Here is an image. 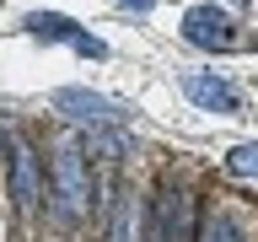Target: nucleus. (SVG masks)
I'll return each mask as SVG.
<instances>
[{
	"label": "nucleus",
	"instance_id": "obj_1",
	"mask_svg": "<svg viewBox=\"0 0 258 242\" xmlns=\"http://www.w3.org/2000/svg\"><path fill=\"white\" fill-rule=\"evenodd\" d=\"M48 167H54V199H59V221H81V215H86V205H92V167H86V145H81L76 135L54 140V156H48Z\"/></svg>",
	"mask_w": 258,
	"mask_h": 242
},
{
	"label": "nucleus",
	"instance_id": "obj_2",
	"mask_svg": "<svg viewBox=\"0 0 258 242\" xmlns=\"http://www.w3.org/2000/svg\"><path fill=\"white\" fill-rule=\"evenodd\" d=\"M54 113H64V118H76V124H86V129H113L124 118V108H118L113 97L86 92V86H59V92H54Z\"/></svg>",
	"mask_w": 258,
	"mask_h": 242
},
{
	"label": "nucleus",
	"instance_id": "obj_3",
	"mask_svg": "<svg viewBox=\"0 0 258 242\" xmlns=\"http://www.w3.org/2000/svg\"><path fill=\"white\" fill-rule=\"evenodd\" d=\"M151 242H194V205L188 194H161L151 210Z\"/></svg>",
	"mask_w": 258,
	"mask_h": 242
},
{
	"label": "nucleus",
	"instance_id": "obj_4",
	"mask_svg": "<svg viewBox=\"0 0 258 242\" xmlns=\"http://www.w3.org/2000/svg\"><path fill=\"white\" fill-rule=\"evenodd\" d=\"M27 32H38V38H48V43H70V48H81L86 59H102V54H108L92 32H81L76 22L59 16V11H32V16H27Z\"/></svg>",
	"mask_w": 258,
	"mask_h": 242
},
{
	"label": "nucleus",
	"instance_id": "obj_5",
	"mask_svg": "<svg viewBox=\"0 0 258 242\" xmlns=\"http://www.w3.org/2000/svg\"><path fill=\"white\" fill-rule=\"evenodd\" d=\"M183 38H188L194 48H231V43H237L231 22H226L215 6H194V11L183 16Z\"/></svg>",
	"mask_w": 258,
	"mask_h": 242
},
{
	"label": "nucleus",
	"instance_id": "obj_6",
	"mask_svg": "<svg viewBox=\"0 0 258 242\" xmlns=\"http://www.w3.org/2000/svg\"><path fill=\"white\" fill-rule=\"evenodd\" d=\"M11 189H16V205H22V210H32L38 194H43V172H38V156H32L27 140L11 145Z\"/></svg>",
	"mask_w": 258,
	"mask_h": 242
},
{
	"label": "nucleus",
	"instance_id": "obj_7",
	"mask_svg": "<svg viewBox=\"0 0 258 242\" xmlns=\"http://www.w3.org/2000/svg\"><path fill=\"white\" fill-rule=\"evenodd\" d=\"M183 92H188V102H199V108H215V113H231L237 108V86L221 76H183Z\"/></svg>",
	"mask_w": 258,
	"mask_h": 242
},
{
	"label": "nucleus",
	"instance_id": "obj_8",
	"mask_svg": "<svg viewBox=\"0 0 258 242\" xmlns=\"http://www.w3.org/2000/svg\"><path fill=\"white\" fill-rule=\"evenodd\" d=\"M108 242H140V215H135V199H118L113 205V226H108Z\"/></svg>",
	"mask_w": 258,
	"mask_h": 242
},
{
	"label": "nucleus",
	"instance_id": "obj_9",
	"mask_svg": "<svg viewBox=\"0 0 258 242\" xmlns=\"http://www.w3.org/2000/svg\"><path fill=\"white\" fill-rule=\"evenodd\" d=\"M194 242H237V221H231V215H210Z\"/></svg>",
	"mask_w": 258,
	"mask_h": 242
},
{
	"label": "nucleus",
	"instance_id": "obj_10",
	"mask_svg": "<svg viewBox=\"0 0 258 242\" xmlns=\"http://www.w3.org/2000/svg\"><path fill=\"white\" fill-rule=\"evenodd\" d=\"M231 172H242V177H258V145H237V151H231Z\"/></svg>",
	"mask_w": 258,
	"mask_h": 242
},
{
	"label": "nucleus",
	"instance_id": "obj_11",
	"mask_svg": "<svg viewBox=\"0 0 258 242\" xmlns=\"http://www.w3.org/2000/svg\"><path fill=\"white\" fill-rule=\"evenodd\" d=\"M118 6H135V11H151V0H118Z\"/></svg>",
	"mask_w": 258,
	"mask_h": 242
},
{
	"label": "nucleus",
	"instance_id": "obj_12",
	"mask_svg": "<svg viewBox=\"0 0 258 242\" xmlns=\"http://www.w3.org/2000/svg\"><path fill=\"white\" fill-rule=\"evenodd\" d=\"M0 151H6V140H0Z\"/></svg>",
	"mask_w": 258,
	"mask_h": 242
}]
</instances>
